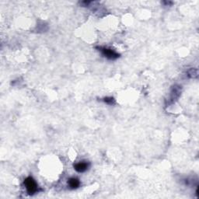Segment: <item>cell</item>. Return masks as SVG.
<instances>
[{
  "label": "cell",
  "instance_id": "1",
  "mask_svg": "<svg viewBox=\"0 0 199 199\" xmlns=\"http://www.w3.org/2000/svg\"><path fill=\"white\" fill-rule=\"evenodd\" d=\"M24 185L29 194H34L38 191L37 183L33 177H29L24 180Z\"/></svg>",
  "mask_w": 199,
  "mask_h": 199
},
{
  "label": "cell",
  "instance_id": "2",
  "mask_svg": "<svg viewBox=\"0 0 199 199\" xmlns=\"http://www.w3.org/2000/svg\"><path fill=\"white\" fill-rule=\"evenodd\" d=\"M99 49L103 54V55L105 56L107 58L110 59V60H114V59H117L119 57V54L117 52H115L113 50L106 48H99Z\"/></svg>",
  "mask_w": 199,
  "mask_h": 199
},
{
  "label": "cell",
  "instance_id": "3",
  "mask_svg": "<svg viewBox=\"0 0 199 199\" xmlns=\"http://www.w3.org/2000/svg\"><path fill=\"white\" fill-rule=\"evenodd\" d=\"M89 164L86 162H80V163H78L74 165V168L77 172L79 173H83L88 169Z\"/></svg>",
  "mask_w": 199,
  "mask_h": 199
},
{
  "label": "cell",
  "instance_id": "4",
  "mask_svg": "<svg viewBox=\"0 0 199 199\" xmlns=\"http://www.w3.org/2000/svg\"><path fill=\"white\" fill-rule=\"evenodd\" d=\"M79 184H80L79 180L77 178H75V177L69 179V180H68V185L72 189H76V188L79 187Z\"/></svg>",
  "mask_w": 199,
  "mask_h": 199
},
{
  "label": "cell",
  "instance_id": "5",
  "mask_svg": "<svg viewBox=\"0 0 199 199\" xmlns=\"http://www.w3.org/2000/svg\"><path fill=\"white\" fill-rule=\"evenodd\" d=\"M104 102L107 103V104H113V102H114V100H113V98L112 97H107L104 99Z\"/></svg>",
  "mask_w": 199,
  "mask_h": 199
}]
</instances>
